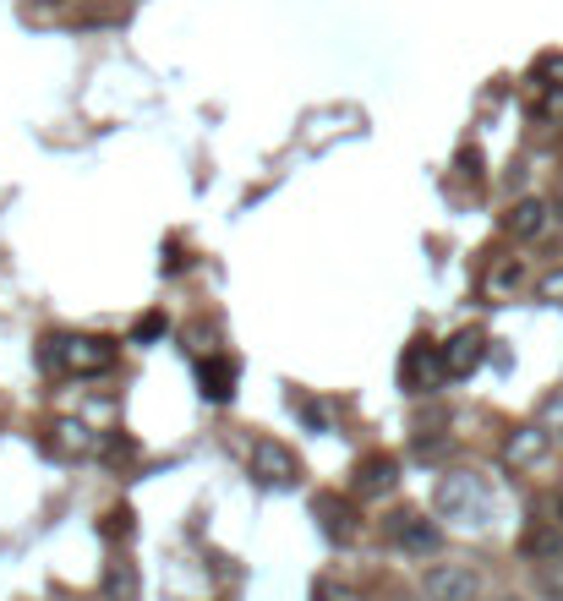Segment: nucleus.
I'll return each instance as SVG.
<instances>
[{
    "mask_svg": "<svg viewBox=\"0 0 563 601\" xmlns=\"http://www.w3.org/2000/svg\"><path fill=\"white\" fill-rule=\"evenodd\" d=\"M252 476H257L263 486H296V481H301V459H296L290 443L263 437V443L252 448Z\"/></svg>",
    "mask_w": 563,
    "mask_h": 601,
    "instance_id": "20e7f679",
    "label": "nucleus"
},
{
    "mask_svg": "<svg viewBox=\"0 0 563 601\" xmlns=\"http://www.w3.org/2000/svg\"><path fill=\"white\" fill-rule=\"evenodd\" d=\"M394 481H399V459L394 454H367L356 465V492L361 497H383V492H394Z\"/></svg>",
    "mask_w": 563,
    "mask_h": 601,
    "instance_id": "1a4fd4ad",
    "label": "nucleus"
},
{
    "mask_svg": "<svg viewBox=\"0 0 563 601\" xmlns=\"http://www.w3.org/2000/svg\"><path fill=\"white\" fill-rule=\"evenodd\" d=\"M312 519L323 525V536H328L334 546H350V541L361 536V508H356V497H345V492H318V497H312Z\"/></svg>",
    "mask_w": 563,
    "mask_h": 601,
    "instance_id": "f03ea898",
    "label": "nucleus"
},
{
    "mask_svg": "<svg viewBox=\"0 0 563 601\" xmlns=\"http://www.w3.org/2000/svg\"><path fill=\"white\" fill-rule=\"evenodd\" d=\"M312 601H350V596H345V590H339V585H328V579H323V585H318V590H312Z\"/></svg>",
    "mask_w": 563,
    "mask_h": 601,
    "instance_id": "4be33fe9",
    "label": "nucleus"
},
{
    "mask_svg": "<svg viewBox=\"0 0 563 601\" xmlns=\"http://www.w3.org/2000/svg\"><path fill=\"white\" fill-rule=\"evenodd\" d=\"M443 377H448V366H443V345H432V339H416V345H405V361H399V383H405L410 394H432Z\"/></svg>",
    "mask_w": 563,
    "mask_h": 601,
    "instance_id": "7ed1b4c3",
    "label": "nucleus"
},
{
    "mask_svg": "<svg viewBox=\"0 0 563 601\" xmlns=\"http://www.w3.org/2000/svg\"><path fill=\"white\" fill-rule=\"evenodd\" d=\"M165 328H170V317H165V312H148V317H137L132 334H137V339H165Z\"/></svg>",
    "mask_w": 563,
    "mask_h": 601,
    "instance_id": "6ab92c4d",
    "label": "nucleus"
},
{
    "mask_svg": "<svg viewBox=\"0 0 563 601\" xmlns=\"http://www.w3.org/2000/svg\"><path fill=\"white\" fill-rule=\"evenodd\" d=\"M39 361L50 366V372H61V377H94V372H105L110 361H116V345L99 334H50L45 339V350H39Z\"/></svg>",
    "mask_w": 563,
    "mask_h": 601,
    "instance_id": "f257e3e1",
    "label": "nucleus"
},
{
    "mask_svg": "<svg viewBox=\"0 0 563 601\" xmlns=\"http://www.w3.org/2000/svg\"><path fill=\"white\" fill-rule=\"evenodd\" d=\"M165 274H181V247H176V241L165 247Z\"/></svg>",
    "mask_w": 563,
    "mask_h": 601,
    "instance_id": "5701e85b",
    "label": "nucleus"
},
{
    "mask_svg": "<svg viewBox=\"0 0 563 601\" xmlns=\"http://www.w3.org/2000/svg\"><path fill=\"white\" fill-rule=\"evenodd\" d=\"M541 448H547V426H519V432L503 443V459H508V465H530V459H541Z\"/></svg>",
    "mask_w": 563,
    "mask_h": 601,
    "instance_id": "f8f14e48",
    "label": "nucleus"
},
{
    "mask_svg": "<svg viewBox=\"0 0 563 601\" xmlns=\"http://www.w3.org/2000/svg\"><path fill=\"white\" fill-rule=\"evenodd\" d=\"M508 285H519V263H514V257H508V263L492 274V290H508Z\"/></svg>",
    "mask_w": 563,
    "mask_h": 601,
    "instance_id": "aec40b11",
    "label": "nucleus"
},
{
    "mask_svg": "<svg viewBox=\"0 0 563 601\" xmlns=\"http://www.w3.org/2000/svg\"><path fill=\"white\" fill-rule=\"evenodd\" d=\"M459 170L476 181V176H481V154H476V148H459Z\"/></svg>",
    "mask_w": 563,
    "mask_h": 601,
    "instance_id": "412c9836",
    "label": "nucleus"
},
{
    "mask_svg": "<svg viewBox=\"0 0 563 601\" xmlns=\"http://www.w3.org/2000/svg\"><path fill=\"white\" fill-rule=\"evenodd\" d=\"M519 552H525V557H558V552H563V536L547 530V525H530V530L519 536Z\"/></svg>",
    "mask_w": 563,
    "mask_h": 601,
    "instance_id": "2eb2a0df",
    "label": "nucleus"
},
{
    "mask_svg": "<svg viewBox=\"0 0 563 601\" xmlns=\"http://www.w3.org/2000/svg\"><path fill=\"white\" fill-rule=\"evenodd\" d=\"M197 388H203V399H214V405L236 399V361H230V356H203V361H197Z\"/></svg>",
    "mask_w": 563,
    "mask_h": 601,
    "instance_id": "6e6552de",
    "label": "nucleus"
},
{
    "mask_svg": "<svg viewBox=\"0 0 563 601\" xmlns=\"http://www.w3.org/2000/svg\"><path fill=\"white\" fill-rule=\"evenodd\" d=\"M383 530H388V541L405 546V552H438V525H432L427 514H416V508H394V514L383 519Z\"/></svg>",
    "mask_w": 563,
    "mask_h": 601,
    "instance_id": "423d86ee",
    "label": "nucleus"
},
{
    "mask_svg": "<svg viewBox=\"0 0 563 601\" xmlns=\"http://www.w3.org/2000/svg\"><path fill=\"white\" fill-rule=\"evenodd\" d=\"M481 497V486L470 481V476H448L443 486H438V503L448 508V514H470V503Z\"/></svg>",
    "mask_w": 563,
    "mask_h": 601,
    "instance_id": "4468645a",
    "label": "nucleus"
},
{
    "mask_svg": "<svg viewBox=\"0 0 563 601\" xmlns=\"http://www.w3.org/2000/svg\"><path fill=\"white\" fill-rule=\"evenodd\" d=\"M547 219H552V208H547L541 197H519V203L508 208L503 230H508V236H519V241H530V236H541V230H547Z\"/></svg>",
    "mask_w": 563,
    "mask_h": 601,
    "instance_id": "9d476101",
    "label": "nucleus"
},
{
    "mask_svg": "<svg viewBox=\"0 0 563 601\" xmlns=\"http://www.w3.org/2000/svg\"><path fill=\"white\" fill-rule=\"evenodd\" d=\"M536 296H541V301H552V306H563V268L541 274V279H536Z\"/></svg>",
    "mask_w": 563,
    "mask_h": 601,
    "instance_id": "a211bd4d",
    "label": "nucleus"
},
{
    "mask_svg": "<svg viewBox=\"0 0 563 601\" xmlns=\"http://www.w3.org/2000/svg\"><path fill=\"white\" fill-rule=\"evenodd\" d=\"M99 536H110V541H127V536H132V508H127V503H116V508L99 519Z\"/></svg>",
    "mask_w": 563,
    "mask_h": 601,
    "instance_id": "dca6fc26",
    "label": "nucleus"
},
{
    "mask_svg": "<svg viewBox=\"0 0 563 601\" xmlns=\"http://www.w3.org/2000/svg\"><path fill=\"white\" fill-rule=\"evenodd\" d=\"M56 448L77 459V454H94V448H99V437H94L77 416H61V421H56Z\"/></svg>",
    "mask_w": 563,
    "mask_h": 601,
    "instance_id": "9b49d317",
    "label": "nucleus"
},
{
    "mask_svg": "<svg viewBox=\"0 0 563 601\" xmlns=\"http://www.w3.org/2000/svg\"><path fill=\"white\" fill-rule=\"evenodd\" d=\"M421 590H427V601H476L481 574H476L470 563H438V568L421 579Z\"/></svg>",
    "mask_w": 563,
    "mask_h": 601,
    "instance_id": "39448f33",
    "label": "nucleus"
},
{
    "mask_svg": "<svg viewBox=\"0 0 563 601\" xmlns=\"http://www.w3.org/2000/svg\"><path fill=\"white\" fill-rule=\"evenodd\" d=\"M99 590H105V601H137V596H143V579H137L132 563H110Z\"/></svg>",
    "mask_w": 563,
    "mask_h": 601,
    "instance_id": "ddd939ff",
    "label": "nucleus"
},
{
    "mask_svg": "<svg viewBox=\"0 0 563 601\" xmlns=\"http://www.w3.org/2000/svg\"><path fill=\"white\" fill-rule=\"evenodd\" d=\"M558 519H563V503H558Z\"/></svg>",
    "mask_w": 563,
    "mask_h": 601,
    "instance_id": "b1692460",
    "label": "nucleus"
},
{
    "mask_svg": "<svg viewBox=\"0 0 563 601\" xmlns=\"http://www.w3.org/2000/svg\"><path fill=\"white\" fill-rule=\"evenodd\" d=\"M481 356H487V334H481V328H459V334L443 345V366H448V377H470V372L481 366Z\"/></svg>",
    "mask_w": 563,
    "mask_h": 601,
    "instance_id": "0eeeda50",
    "label": "nucleus"
},
{
    "mask_svg": "<svg viewBox=\"0 0 563 601\" xmlns=\"http://www.w3.org/2000/svg\"><path fill=\"white\" fill-rule=\"evenodd\" d=\"M296 410H301V421H307V426H318V432H328V421H334V410H328L323 399H301Z\"/></svg>",
    "mask_w": 563,
    "mask_h": 601,
    "instance_id": "f3484780",
    "label": "nucleus"
}]
</instances>
